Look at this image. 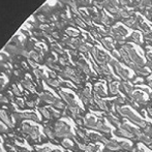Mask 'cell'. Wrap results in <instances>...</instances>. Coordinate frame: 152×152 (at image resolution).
I'll return each instance as SVG.
<instances>
[{
  "label": "cell",
  "instance_id": "7",
  "mask_svg": "<svg viewBox=\"0 0 152 152\" xmlns=\"http://www.w3.org/2000/svg\"><path fill=\"white\" fill-rule=\"evenodd\" d=\"M114 66H115V70H116L117 75H118L119 77H121V78L124 79V80H129V79H132V72H129L128 68L123 67V66H122L120 63H118V62H117Z\"/></svg>",
  "mask_w": 152,
  "mask_h": 152
},
{
  "label": "cell",
  "instance_id": "13",
  "mask_svg": "<svg viewBox=\"0 0 152 152\" xmlns=\"http://www.w3.org/2000/svg\"><path fill=\"white\" fill-rule=\"evenodd\" d=\"M115 134H116V137H118V138H126V139H134L136 137L132 136V134H129V132H127L126 130H124L123 128L119 127L116 129V132H115Z\"/></svg>",
  "mask_w": 152,
  "mask_h": 152
},
{
  "label": "cell",
  "instance_id": "6",
  "mask_svg": "<svg viewBox=\"0 0 152 152\" xmlns=\"http://www.w3.org/2000/svg\"><path fill=\"white\" fill-rule=\"evenodd\" d=\"M22 130L25 132V134H29L31 136L33 139H36L39 137V129H38L37 126H34V125H31L29 123H24L22 125Z\"/></svg>",
  "mask_w": 152,
  "mask_h": 152
},
{
  "label": "cell",
  "instance_id": "14",
  "mask_svg": "<svg viewBox=\"0 0 152 152\" xmlns=\"http://www.w3.org/2000/svg\"><path fill=\"white\" fill-rule=\"evenodd\" d=\"M120 87H121L122 91H123L124 93L127 94V95H130V94H132V92H134V86H132V85L130 84V83H128V82H123L120 85Z\"/></svg>",
  "mask_w": 152,
  "mask_h": 152
},
{
  "label": "cell",
  "instance_id": "30",
  "mask_svg": "<svg viewBox=\"0 0 152 152\" xmlns=\"http://www.w3.org/2000/svg\"><path fill=\"white\" fill-rule=\"evenodd\" d=\"M12 93L16 94V95H20V90H19L18 87H17L16 85L12 86Z\"/></svg>",
  "mask_w": 152,
  "mask_h": 152
},
{
  "label": "cell",
  "instance_id": "29",
  "mask_svg": "<svg viewBox=\"0 0 152 152\" xmlns=\"http://www.w3.org/2000/svg\"><path fill=\"white\" fill-rule=\"evenodd\" d=\"M51 115H52L54 118H59V117H60V113L57 112V111H55V110L51 111Z\"/></svg>",
  "mask_w": 152,
  "mask_h": 152
},
{
  "label": "cell",
  "instance_id": "26",
  "mask_svg": "<svg viewBox=\"0 0 152 152\" xmlns=\"http://www.w3.org/2000/svg\"><path fill=\"white\" fill-rule=\"evenodd\" d=\"M44 132H45V134H46L47 136L49 137V138H54V137H55L54 132H53V130L51 129L50 127H45Z\"/></svg>",
  "mask_w": 152,
  "mask_h": 152
},
{
  "label": "cell",
  "instance_id": "20",
  "mask_svg": "<svg viewBox=\"0 0 152 152\" xmlns=\"http://www.w3.org/2000/svg\"><path fill=\"white\" fill-rule=\"evenodd\" d=\"M23 119H29V120H33V121H37L39 122L37 115L35 113H23Z\"/></svg>",
  "mask_w": 152,
  "mask_h": 152
},
{
  "label": "cell",
  "instance_id": "44",
  "mask_svg": "<svg viewBox=\"0 0 152 152\" xmlns=\"http://www.w3.org/2000/svg\"><path fill=\"white\" fill-rule=\"evenodd\" d=\"M0 152H2V150H1V149H0Z\"/></svg>",
  "mask_w": 152,
  "mask_h": 152
},
{
  "label": "cell",
  "instance_id": "1",
  "mask_svg": "<svg viewBox=\"0 0 152 152\" xmlns=\"http://www.w3.org/2000/svg\"><path fill=\"white\" fill-rule=\"evenodd\" d=\"M117 113H118L121 117L127 118L128 120H129V122L136 124V125L139 126V127L144 128L147 123V122L145 121V119L143 118L142 116H140V115H139L134 109L130 108V107H126V106L120 107V109H119Z\"/></svg>",
  "mask_w": 152,
  "mask_h": 152
},
{
  "label": "cell",
  "instance_id": "11",
  "mask_svg": "<svg viewBox=\"0 0 152 152\" xmlns=\"http://www.w3.org/2000/svg\"><path fill=\"white\" fill-rule=\"evenodd\" d=\"M39 98L42 102H47V104H53V102L57 99V98L55 97L52 93H50V92H44V93H42L39 95Z\"/></svg>",
  "mask_w": 152,
  "mask_h": 152
},
{
  "label": "cell",
  "instance_id": "38",
  "mask_svg": "<svg viewBox=\"0 0 152 152\" xmlns=\"http://www.w3.org/2000/svg\"><path fill=\"white\" fill-rule=\"evenodd\" d=\"M149 87L152 89V79H149Z\"/></svg>",
  "mask_w": 152,
  "mask_h": 152
},
{
  "label": "cell",
  "instance_id": "9",
  "mask_svg": "<svg viewBox=\"0 0 152 152\" xmlns=\"http://www.w3.org/2000/svg\"><path fill=\"white\" fill-rule=\"evenodd\" d=\"M97 122H98V118L95 117L94 115H87L86 118L84 119V124L86 127L91 128V129H95L96 125H97Z\"/></svg>",
  "mask_w": 152,
  "mask_h": 152
},
{
  "label": "cell",
  "instance_id": "17",
  "mask_svg": "<svg viewBox=\"0 0 152 152\" xmlns=\"http://www.w3.org/2000/svg\"><path fill=\"white\" fill-rule=\"evenodd\" d=\"M119 88H120V85H119L118 82H112L109 85V90H110V93L112 95H116L119 92Z\"/></svg>",
  "mask_w": 152,
  "mask_h": 152
},
{
  "label": "cell",
  "instance_id": "28",
  "mask_svg": "<svg viewBox=\"0 0 152 152\" xmlns=\"http://www.w3.org/2000/svg\"><path fill=\"white\" fill-rule=\"evenodd\" d=\"M22 85L25 87V88L29 89V90H32L33 89V87H32V84L30 82H28V81H22Z\"/></svg>",
  "mask_w": 152,
  "mask_h": 152
},
{
  "label": "cell",
  "instance_id": "31",
  "mask_svg": "<svg viewBox=\"0 0 152 152\" xmlns=\"http://www.w3.org/2000/svg\"><path fill=\"white\" fill-rule=\"evenodd\" d=\"M129 104H130V108H132V109H137V108H139V104H137V102H134V100H130Z\"/></svg>",
  "mask_w": 152,
  "mask_h": 152
},
{
  "label": "cell",
  "instance_id": "34",
  "mask_svg": "<svg viewBox=\"0 0 152 152\" xmlns=\"http://www.w3.org/2000/svg\"><path fill=\"white\" fill-rule=\"evenodd\" d=\"M37 151L38 152H50L51 149L48 148V147H46V148H37Z\"/></svg>",
  "mask_w": 152,
  "mask_h": 152
},
{
  "label": "cell",
  "instance_id": "18",
  "mask_svg": "<svg viewBox=\"0 0 152 152\" xmlns=\"http://www.w3.org/2000/svg\"><path fill=\"white\" fill-rule=\"evenodd\" d=\"M119 146H120V149H122V150H130V149L132 148V142L125 141V140L119 141Z\"/></svg>",
  "mask_w": 152,
  "mask_h": 152
},
{
  "label": "cell",
  "instance_id": "5",
  "mask_svg": "<svg viewBox=\"0 0 152 152\" xmlns=\"http://www.w3.org/2000/svg\"><path fill=\"white\" fill-rule=\"evenodd\" d=\"M60 96L63 98V100L68 104L69 108H75V107H78V102L77 99L75 98L74 94L72 93H69V92H65V91H60L59 92Z\"/></svg>",
  "mask_w": 152,
  "mask_h": 152
},
{
  "label": "cell",
  "instance_id": "24",
  "mask_svg": "<svg viewBox=\"0 0 152 152\" xmlns=\"http://www.w3.org/2000/svg\"><path fill=\"white\" fill-rule=\"evenodd\" d=\"M47 82L51 85V86H54V87H58L60 85V82L58 80H56L55 78H51V79H47Z\"/></svg>",
  "mask_w": 152,
  "mask_h": 152
},
{
  "label": "cell",
  "instance_id": "12",
  "mask_svg": "<svg viewBox=\"0 0 152 152\" xmlns=\"http://www.w3.org/2000/svg\"><path fill=\"white\" fill-rule=\"evenodd\" d=\"M107 149L111 151H117L120 149V146H119V141L115 140V139H111V140L108 141V143L106 144Z\"/></svg>",
  "mask_w": 152,
  "mask_h": 152
},
{
  "label": "cell",
  "instance_id": "33",
  "mask_svg": "<svg viewBox=\"0 0 152 152\" xmlns=\"http://www.w3.org/2000/svg\"><path fill=\"white\" fill-rule=\"evenodd\" d=\"M116 104H125V98L123 97H118L116 100Z\"/></svg>",
  "mask_w": 152,
  "mask_h": 152
},
{
  "label": "cell",
  "instance_id": "35",
  "mask_svg": "<svg viewBox=\"0 0 152 152\" xmlns=\"http://www.w3.org/2000/svg\"><path fill=\"white\" fill-rule=\"evenodd\" d=\"M0 102H4V104H7V102H8V99L5 97V96L0 95Z\"/></svg>",
  "mask_w": 152,
  "mask_h": 152
},
{
  "label": "cell",
  "instance_id": "43",
  "mask_svg": "<svg viewBox=\"0 0 152 152\" xmlns=\"http://www.w3.org/2000/svg\"><path fill=\"white\" fill-rule=\"evenodd\" d=\"M150 66H151V68H152V62H151V63H150Z\"/></svg>",
  "mask_w": 152,
  "mask_h": 152
},
{
  "label": "cell",
  "instance_id": "21",
  "mask_svg": "<svg viewBox=\"0 0 152 152\" xmlns=\"http://www.w3.org/2000/svg\"><path fill=\"white\" fill-rule=\"evenodd\" d=\"M62 146L67 149L72 148V147H74V143H72V139H64V140L62 141Z\"/></svg>",
  "mask_w": 152,
  "mask_h": 152
},
{
  "label": "cell",
  "instance_id": "41",
  "mask_svg": "<svg viewBox=\"0 0 152 152\" xmlns=\"http://www.w3.org/2000/svg\"><path fill=\"white\" fill-rule=\"evenodd\" d=\"M150 98H151V99H152V93L150 94Z\"/></svg>",
  "mask_w": 152,
  "mask_h": 152
},
{
  "label": "cell",
  "instance_id": "8",
  "mask_svg": "<svg viewBox=\"0 0 152 152\" xmlns=\"http://www.w3.org/2000/svg\"><path fill=\"white\" fill-rule=\"evenodd\" d=\"M95 130H98V132H102V134H110V132H112V127L107 124L106 120H104V119H98Z\"/></svg>",
  "mask_w": 152,
  "mask_h": 152
},
{
  "label": "cell",
  "instance_id": "3",
  "mask_svg": "<svg viewBox=\"0 0 152 152\" xmlns=\"http://www.w3.org/2000/svg\"><path fill=\"white\" fill-rule=\"evenodd\" d=\"M120 127L123 128L124 130H126L127 132H129V134H132V136H134L136 138H138V137L142 134V130H141V128L139 127V126L132 125L130 122H127V121L122 122Z\"/></svg>",
  "mask_w": 152,
  "mask_h": 152
},
{
  "label": "cell",
  "instance_id": "10",
  "mask_svg": "<svg viewBox=\"0 0 152 152\" xmlns=\"http://www.w3.org/2000/svg\"><path fill=\"white\" fill-rule=\"evenodd\" d=\"M94 91H95L96 96H97V97H99V98H104V97H107V96H108V93H107V90H106V87H104V84L95 85V87H94Z\"/></svg>",
  "mask_w": 152,
  "mask_h": 152
},
{
  "label": "cell",
  "instance_id": "16",
  "mask_svg": "<svg viewBox=\"0 0 152 152\" xmlns=\"http://www.w3.org/2000/svg\"><path fill=\"white\" fill-rule=\"evenodd\" d=\"M137 139H138V140L140 141V142L144 143L145 145H150V144H152V140H151L150 136H148V134H144V132H142V134H141L140 136H139Z\"/></svg>",
  "mask_w": 152,
  "mask_h": 152
},
{
  "label": "cell",
  "instance_id": "27",
  "mask_svg": "<svg viewBox=\"0 0 152 152\" xmlns=\"http://www.w3.org/2000/svg\"><path fill=\"white\" fill-rule=\"evenodd\" d=\"M83 96L90 99V97H91V91H90V88H89V87H87V88L85 89L84 91H83Z\"/></svg>",
  "mask_w": 152,
  "mask_h": 152
},
{
  "label": "cell",
  "instance_id": "36",
  "mask_svg": "<svg viewBox=\"0 0 152 152\" xmlns=\"http://www.w3.org/2000/svg\"><path fill=\"white\" fill-rule=\"evenodd\" d=\"M6 130H7V128H6L3 124L0 123V132H6Z\"/></svg>",
  "mask_w": 152,
  "mask_h": 152
},
{
  "label": "cell",
  "instance_id": "25",
  "mask_svg": "<svg viewBox=\"0 0 152 152\" xmlns=\"http://www.w3.org/2000/svg\"><path fill=\"white\" fill-rule=\"evenodd\" d=\"M89 137H90V139H92V140H94V141H102V136H100L99 134H96V132H90Z\"/></svg>",
  "mask_w": 152,
  "mask_h": 152
},
{
  "label": "cell",
  "instance_id": "4",
  "mask_svg": "<svg viewBox=\"0 0 152 152\" xmlns=\"http://www.w3.org/2000/svg\"><path fill=\"white\" fill-rule=\"evenodd\" d=\"M147 93H145L143 90H134L132 94H130V98H132V100H134V102H136L137 104H145L147 102V99H148V97H147L146 95Z\"/></svg>",
  "mask_w": 152,
  "mask_h": 152
},
{
  "label": "cell",
  "instance_id": "39",
  "mask_svg": "<svg viewBox=\"0 0 152 152\" xmlns=\"http://www.w3.org/2000/svg\"><path fill=\"white\" fill-rule=\"evenodd\" d=\"M4 84V80L3 78H0V85H3Z\"/></svg>",
  "mask_w": 152,
  "mask_h": 152
},
{
  "label": "cell",
  "instance_id": "42",
  "mask_svg": "<svg viewBox=\"0 0 152 152\" xmlns=\"http://www.w3.org/2000/svg\"><path fill=\"white\" fill-rule=\"evenodd\" d=\"M150 138H151V140H152V134H150Z\"/></svg>",
  "mask_w": 152,
  "mask_h": 152
},
{
  "label": "cell",
  "instance_id": "23",
  "mask_svg": "<svg viewBox=\"0 0 152 152\" xmlns=\"http://www.w3.org/2000/svg\"><path fill=\"white\" fill-rule=\"evenodd\" d=\"M53 107H54V108H56V109H59V110H61V109L64 108V104H63V102H62V100L57 98V99L53 102Z\"/></svg>",
  "mask_w": 152,
  "mask_h": 152
},
{
  "label": "cell",
  "instance_id": "2",
  "mask_svg": "<svg viewBox=\"0 0 152 152\" xmlns=\"http://www.w3.org/2000/svg\"><path fill=\"white\" fill-rule=\"evenodd\" d=\"M54 134L58 138H65V139H74L75 134L72 132L70 126L64 121H57L55 123Z\"/></svg>",
  "mask_w": 152,
  "mask_h": 152
},
{
  "label": "cell",
  "instance_id": "19",
  "mask_svg": "<svg viewBox=\"0 0 152 152\" xmlns=\"http://www.w3.org/2000/svg\"><path fill=\"white\" fill-rule=\"evenodd\" d=\"M0 118H1V120L3 121L6 125H8L10 127H12V121H10V117L6 115V113L4 112V111H0Z\"/></svg>",
  "mask_w": 152,
  "mask_h": 152
},
{
  "label": "cell",
  "instance_id": "37",
  "mask_svg": "<svg viewBox=\"0 0 152 152\" xmlns=\"http://www.w3.org/2000/svg\"><path fill=\"white\" fill-rule=\"evenodd\" d=\"M147 112H148L149 116H150V117H152V108H149L148 110H147Z\"/></svg>",
  "mask_w": 152,
  "mask_h": 152
},
{
  "label": "cell",
  "instance_id": "22",
  "mask_svg": "<svg viewBox=\"0 0 152 152\" xmlns=\"http://www.w3.org/2000/svg\"><path fill=\"white\" fill-rule=\"evenodd\" d=\"M39 112L46 119H50L51 118V113H50V111H49L48 109L42 108V109H39Z\"/></svg>",
  "mask_w": 152,
  "mask_h": 152
},
{
  "label": "cell",
  "instance_id": "15",
  "mask_svg": "<svg viewBox=\"0 0 152 152\" xmlns=\"http://www.w3.org/2000/svg\"><path fill=\"white\" fill-rule=\"evenodd\" d=\"M108 119L109 121H110V123L112 124L113 126H115V127L119 128L121 125V122H120V119L118 118V117L115 116L113 113H109V116H108Z\"/></svg>",
  "mask_w": 152,
  "mask_h": 152
},
{
  "label": "cell",
  "instance_id": "32",
  "mask_svg": "<svg viewBox=\"0 0 152 152\" xmlns=\"http://www.w3.org/2000/svg\"><path fill=\"white\" fill-rule=\"evenodd\" d=\"M34 74H35L36 76L38 77V78H42V77H44V72H40L39 69H35V70H34Z\"/></svg>",
  "mask_w": 152,
  "mask_h": 152
},
{
  "label": "cell",
  "instance_id": "40",
  "mask_svg": "<svg viewBox=\"0 0 152 152\" xmlns=\"http://www.w3.org/2000/svg\"><path fill=\"white\" fill-rule=\"evenodd\" d=\"M50 152H61V150H59V149H54V150H51Z\"/></svg>",
  "mask_w": 152,
  "mask_h": 152
}]
</instances>
